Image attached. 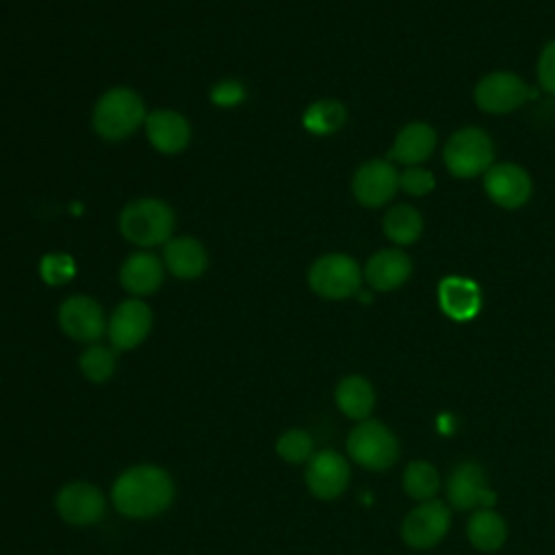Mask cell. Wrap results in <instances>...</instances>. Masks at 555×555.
<instances>
[{"instance_id": "obj_9", "label": "cell", "mask_w": 555, "mask_h": 555, "mask_svg": "<svg viewBox=\"0 0 555 555\" xmlns=\"http://www.w3.org/2000/svg\"><path fill=\"white\" fill-rule=\"evenodd\" d=\"M59 327L76 343H95L106 332V317L102 306L89 295H69L59 306Z\"/></svg>"}, {"instance_id": "obj_30", "label": "cell", "mask_w": 555, "mask_h": 555, "mask_svg": "<svg viewBox=\"0 0 555 555\" xmlns=\"http://www.w3.org/2000/svg\"><path fill=\"white\" fill-rule=\"evenodd\" d=\"M436 186V180H434V173L425 167H405L401 173H399V189H403L408 195H414V197H423L427 193H431Z\"/></svg>"}, {"instance_id": "obj_10", "label": "cell", "mask_w": 555, "mask_h": 555, "mask_svg": "<svg viewBox=\"0 0 555 555\" xmlns=\"http://www.w3.org/2000/svg\"><path fill=\"white\" fill-rule=\"evenodd\" d=\"M152 308L139 299V297H130L124 299L121 304H117V308L113 310L108 325H106V334L108 340L113 345L115 351H130L134 347H139L150 330H152Z\"/></svg>"}, {"instance_id": "obj_4", "label": "cell", "mask_w": 555, "mask_h": 555, "mask_svg": "<svg viewBox=\"0 0 555 555\" xmlns=\"http://www.w3.org/2000/svg\"><path fill=\"white\" fill-rule=\"evenodd\" d=\"M442 158L455 178H475L494 165V143L486 130L466 126L451 134Z\"/></svg>"}, {"instance_id": "obj_8", "label": "cell", "mask_w": 555, "mask_h": 555, "mask_svg": "<svg viewBox=\"0 0 555 555\" xmlns=\"http://www.w3.org/2000/svg\"><path fill=\"white\" fill-rule=\"evenodd\" d=\"M54 509L72 527H89L102 520L106 512V499L102 490L91 481H67L54 496Z\"/></svg>"}, {"instance_id": "obj_31", "label": "cell", "mask_w": 555, "mask_h": 555, "mask_svg": "<svg viewBox=\"0 0 555 555\" xmlns=\"http://www.w3.org/2000/svg\"><path fill=\"white\" fill-rule=\"evenodd\" d=\"M243 100H245V87L234 78L221 80L210 89V102L215 106H236Z\"/></svg>"}, {"instance_id": "obj_22", "label": "cell", "mask_w": 555, "mask_h": 555, "mask_svg": "<svg viewBox=\"0 0 555 555\" xmlns=\"http://www.w3.org/2000/svg\"><path fill=\"white\" fill-rule=\"evenodd\" d=\"M334 401L345 416L353 421H366L375 405V390L366 377L347 375L336 384Z\"/></svg>"}, {"instance_id": "obj_28", "label": "cell", "mask_w": 555, "mask_h": 555, "mask_svg": "<svg viewBox=\"0 0 555 555\" xmlns=\"http://www.w3.org/2000/svg\"><path fill=\"white\" fill-rule=\"evenodd\" d=\"M403 488L416 501H429L438 492V473L429 462H412L403 473Z\"/></svg>"}, {"instance_id": "obj_32", "label": "cell", "mask_w": 555, "mask_h": 555, "mask_svg": "<svg viewBox=\"0 0 555 555\" xmlns=\"http://www.w3.org/2000/svg\"><path fill=\"white\" fill-rule=\"evenodd\" d=\"M538 82L546 93L555 95V39L548 41L538 59Z\"/></svg>"}, {"instance_id": "obj_5", "label": "cell", "mask_w": 555, "mask_h": 555, "mask_svg": "<svg viewBox=\"0 0 555 555\" xmlns=\"http://www.w3.org/2000/svg\"><path fill=\"white\" fill-rule=\"evenodd\" d=\"M364 273L347 254H325L308 269V286L323 299H347L362 288Z\"/></svg>"}, {"instance_id": "obj_12", "label": "cell", "mask_w": 555, "mask_h": 555, "mask_svg": "<svg viewBox=\"0 0 555 555\" xmlns=\"http://www.w3.org/2000/svg\"><path fill=\"white\" fill-rule=\"evenodd\" d=\"M349 475L351 473H349L347 460L334 449H323L312 453L304 470V479L310 494L321 501L338 499L347 490Z\"/></svg>"}, {"instance_id": "obj_14", "label": "cell", "mask_w": 555, "mask_h": 555, "mask_svg": "<svg viewBox=\"0 0 555 555\" xmlns=\"http://www.w3.org/2000/svg\"><path fill=\"white\" fill-rule=\"evenodd\" d=\"M483 191L501 208H520L531 197V178L516 163H496L483 173Z\"/></svg>"}, {"instance_id": "obj_6", "label": "cell", "mask_w": 555, "mask_h": 555, "mask_svg": "<svg viewBox=\"0 0 555 555\" xmlns=\"http://www.w3.org/2000/svg\"><path fill=\"white\" fill-rule=\"evenodd\" d=\"M349 457L369 470L390 468L399 457L395 434L379 421H360L347 436Z\"/></svg>"}, {"instance_id": "obj_23", "label": "cell", "mask_w": 555, "mask_h": 555, "mask_svg": "<svg viewBox=\"0 0 555 555\" xmlns=\"http://www.w3.org/2000/svg\"><path fill=\"white\" fill-rule=\"evenodd\" d=\"M466 533L475 548L490 553V551H496L503 546V542L507 538V527H505V520L496 512L479 509L470 516Z\"/></svg>"}, {"instance_id": "obj_2", "label": "cell", "mask_w": 555, "mask_h": 555, "mask_svg": "<svg viewBox=\"0 0 555 555\" xmlns=\"http://www.w3.org/2000/svg\"><path fill=\"white\" fill-rule=\"evenodd\" d=\"M173 228L176 215L171 206L158 197H137L119 212L121 236L141 249L165 245L173 238Z\"/></svg>"}, {"instance_id": "obj_29", "label": "cell", "mask_w": 555, "mask_h": 555, "mask_svg": "<svg viewBox=\"0 0 555 555\" xmlns=\"http://www.w3.org/2000/svg\"><path fill=\"white\" fill-rule=\"evenodd\" d=\"M74 273H76V264H74L72 256H67V254H48L41 258L39 275L50 286L69 282L74 278Z\"/></svg>"}, {"instance_id": "obj_17", "label": "cell", "mask_w": 555, "mask_h": 555, "mask_svg": "<svg viewBox=\"0 0 555 555\" xmlns=\"http://www.w3.org/2000/svg\"><path fill=\"white\" fill-rule=\"evenodd\" d=\"M163 278H165L163 260L147 249L130 254L119 267L121 288L139 299L156 293L163 284Z\"/></svg>"}, {"instance_id": "obj_16", "label": "cell", "mask_w": 555, "mask_h": 555, "mask_svg": "<svg viewBox=\"0 0 555 555\" xmlns=\"http://www.w3.org/2000/svg\"><path fill=\"white\" fill-rule=\"evenodd\" d=\"M447 494L455 509H473L477 505H492L496 494L486 483V473L477 462H462L447 481Z\"/></svg>"}, {"instance_id": "obj_24", "label": "cell", "mask_w": 555, "mask_h": 555, "mask_svg": "<svg viewBox=\"0 0 555 555\" xmlns=\"http://www.w3.org/2000/svg\"><path fill=\"white\" fill-rule=\"evenodd\" d=\"M382 230L388 241H392L397 245H410L423 232V217L414 206L397 204L384 215Z\"/></svg>"}, {"instance_id": "obj_21", "label": "cell", "mask_w": 555, "mask_h": 555, "mask_svg": "<svg viewBox=\"0 0 555 555\" xmlns=\"http://www.w3.org/2000/svg\"><path fill=\"white\" fill-rule=\"evenodd\" d=\"M434 147H436L434 128L425 121H412L397 132L388 150V160L414 167L425 163L431 156Z\"/></svg>"}, {"instance_id": "obj_13", "label": "cell", "mask_w": 555, "mask_h": 555, "mask_svg": "<svg viewBox=\"0 0 555 555\" xmlns=\"http://www.w3.org/2000/svg\"><path fill=\"white\" fill-rule=\"evenodd\" d=\"M451 525V512L442 501L429 499L416 505L401 525V535L405 544L414 548H429L438 544Z\"/></svg>"}, {"instance_id": "obj_25", "label": "cell", "mask_w": 555, "mask_h": 555, "mask_svg": "<svg viewBox=\"0 0 555 555\" xmlns=\"http://www.w3.org/2000/svg\"><path fill=\"white\" fill-rule=\"evenodd\" d=\"M347 121V108L338 100H317L312 102L301 117L304 128L310 134L327 137L338 132Z\"/></svg>"}, {"instance_id": "obj_15", "label": "cell", "mask_w": 555, "mask_h": 555, "mask_svg": "<svg viewBox=\"0 0 555 555\" xmlns=\"http://www.w3.org/2000/svg\"><path fill=\"white\" fill-rule=\"evenodd\" d=\"M145 137L160 154H180L191 141L189 119L173 108H154L145 117Z\"/></svg>"}, {"instance_id": "obj_11", "label": "cell", "mask_w": 555, "mask_h": 555, "mask_svg": "<svg viewBox=\"0 0 555 555\" xmlns=\"http://www.w3.org/2000/svg\"><path fill=\"white\" fill-rule=\"evenodd\" d=\"M399 189V171L390 160L373 158L362 163L351 178V193L358 204L379 208L388 204Z\"/></svg>"}, {"instance_id": "obj_26", "label": "cell", "mask_w": 555, "mask_h": 555, "mask_svg": "<svg viewBox=\"0 0 555 555\" xmlns=\"http://www.w3.org/2000/svg\"><path fill=\"white\" fill-rule=\"evenodd\" d=\"M78 369L85 375V379L93 384H104L113 377L117 369V356L115 349L106 345L91 343L80 356H78Z\"/></svg>"}, {"instance_id": "obj_27", "label": "cell", "mask_w": 555, "mask_h": 555, "mask_svg": "<svg viewBox=\"0 0 555 555\" xmlns=\"http://www.w3.org/2000/svg\"><path fill=\"white\" fill-rule=\"evenodd\" d=\"M275 453L288 464H304L314 453L312 436L306 429H286L275 438Z\"/></svg>"}, {"instance_id": "obj_20", "label": "cell", "mask_w": 555, "mask_h": 555, "mask_svg": "<svg viewBox=\"0 0 555 555\" xmlns=\"http://www.w3.org/2000/svg\"><path fill=\"white\" fill-rule=\"evenodd\" d=\"M163 264L178 280H195L206 271L208 254L197 238L173 236L165 243Z\"/></svg>"}, {"instance_id": "obj_18", "label": "cell", "mask_w": 555, "mask_h": 555, "mask_svg": "<svg viewBox=\"0 0 555 555\" xmlns=\"http://www.w3.org/2000/svg\"><path fill=\"white\" fill-rule=\"evenodd\" d=\"M364 280L373 291L388 293L403 286L412 273V260L401 249H379L364 264Z\"/></svg>"}, {"instance_id": "obj_3", "label": "cell", "mask_w": 555, "mask_h": 555, "mask_svg": "<svg viewBox=\"0 0 555 555\" xmlns=\"http://www.w3.org/2000/svg\"><path fill=\"white\" fill-rule=\"evenodd\" d=\"M145 104L134 89L113 87L93 106L91 126L104 141H121L145 124Z\"/></svg>"}, {"instance_id": "obj_19", "label": "cell", "mask_w": 555, "mask_h": 555, "mask_svg": "<svg viewBox=\"0 0 555 555\" xmlns=\"http://www.w3.org/2000/svg\"><path fill=\"white\" fill-rule=\"evenodd\" d=\"M440 310L453 321H470L481 310L479 286L462 275H449L438 284Z\"/></svg>"}, {"instance_id": "obj_7", "label": "cell", "mask_w": 555, "mask_h": 555, "mask_svg": "<svg viewBox=\"0 0 555 555\" xmlns=\"http://www.w3.org/2000/svg\"><path fill=\"white\" fill-rule=\"evenodd\" d=\"M535 98V89L527 87L512 72H492L475 85V104L490 115H505Z\"/></svg>"}, {"instance_id": "obj_1", "label": "cell", "mask_w": 555, "mask_h": 555, "mask_svg": "<svg viewBox=\"0 0 555 555\" xmlns=\"http://www.w3.org/2000/svg\"><path fill=\"white\" fill-rule=\"evenodd\" d=\"M176 496L171 475L158 464H134L117 475L111 488L113 507L134 520L163 514Z\"/></svg>"}]
</instances>
